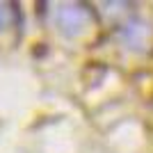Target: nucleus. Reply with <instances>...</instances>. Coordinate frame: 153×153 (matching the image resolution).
I'll use <instances>...</instances> for the list:
<instances>
[{"instance_id":"f257e3e1","label":"nucleus","mask_w":153,"mask_h":153,"mask_svg":"<svg viewBox=\"0 0 153 153\" xmlns=\"http://www.w3.org/2000/svg\"><path fill=\"white\" fill-rule=\"evenodd\" d=\"M14 7L16 5H0V30H7L16 19H21Z\"/></svg>"}]
</instances>
